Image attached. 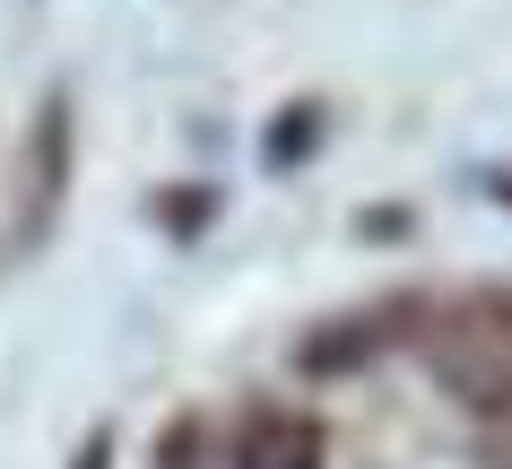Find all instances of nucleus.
Returning a JSON list of instances; mask_svg holds the SVG:
<instances>
[{"mask_svg":"<svg viewBox=\"0 0 512 469\" xmlns=\"http://www.w3.org/2000/svg\"><path fill=\"white\" fill-rule=\"evenodd\" d=\"M322 417L304 409H252L235 435V469H322Z\"/></svg>","mask_w":512,"mask_h":469,"instance_id":"f257e3e1","label":"nucleus"},{"mask_svg":"<svg viewBox=\"0 0 512 469\" xmlns=\"http://www.w3.org/2000/svg\"><path fill=\"white\" fill-rule=\"evenodd\" d=\"M313 122H322V113H313V105H296V113H278V139H270V157H278V166H296L304 148H313Z\"/></svg>","mask_w":512,"mask_h":469,"instance_id":"f03ea898","label":"nucleus"},{"mask_svg":"<svg viewBox=\"0 0 512 469\" xmlns=\"http://www.w3.org/2000/svg\"><path fill=\"white\" fill-rule=\"evenodd\" d=\"M486 452H495V469H512V400L495 409V426H486Z\"/></svg>","mask_w":512,"mask_h":469,"instance_id":"7ed1b4c3","label":"nucleus"},{"mask_svg":"<svg viewBox=\"0 0 512 469\" xmlns=\"http://www.w3.org/2000/svg\"><path fill=\"white\" fill-rule=\"evenodd\" d=\"M191 461V426H174V435H165V469H183Z\"/></svg>","mask_w":512,"mask_h":469,"instance_id":"20e7f679","label":"nucleus"}]
</instances>
